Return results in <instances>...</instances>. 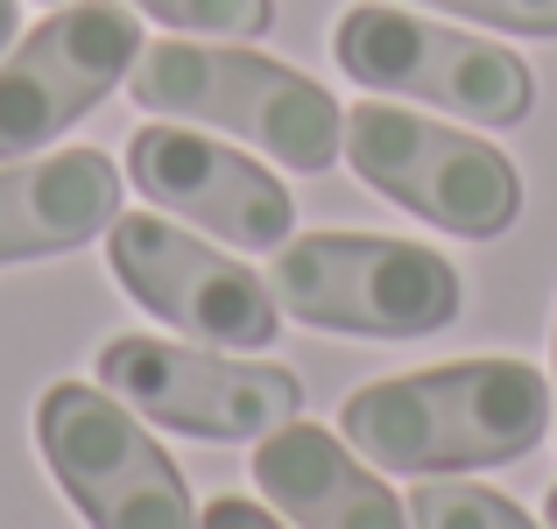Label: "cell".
Wrapping results in <instances>:
<instances>
[{"label":"cell","instance_id":"obj_1","mask_svg":"<svg viewBox=\"0 0 557 529\" xmlns=\"http://www.w3.org/2000/svg\"><path fill=\"white\" fill-rule=\"evenodd\" d=\"M550 431V381L530 360H451L346 395L339 438L381 473H473L530 459Z\"/></svg>","mask_w":557,"mask_h":529},{"label":"cell","instance_id":"obj_2","mask_svg":"<svg viewBox=\"0 0 557 529\" xmlns=\"http://www.w3.org/2000/svg\"><path fill=\"white\" fill-rule=\"evenodd\" d=\"M135 107L240 135L283 170H332L346 156V107L318 78L275 64L240 42H141Z\"/></svg>","mask_w":557,"mask_h":529},{"label":"cell","instance_id":"obj_3","mask_svg":"<svg viewBox=\"0 0 557 529\" xmlns=\"http://www.w3.org/2000/svg\"><path fill=\"white\" fill-rule=\"evenodd\" d=\"M269 290L297 325L354 340H423L466 304L459 269L437 247L388 233H297L275 247Z\"/></svg>","mask_w":557,"mask_h":529},{"label":"cell","instance_id":"obj_4","mask_svg":"<svg viewBox=\"0 0 557 529\" xmlns=\"http://www.w3.org/2000/svg\"><path fill=\"white\" fill-rule=\"evenodd\" d=\"M346 163L368 190L459 241H494L522 212V176L494 142L445 127L431 113H409L381 93L346 113Z\"/></svg>","mask_w":557,"mask_h":529},{"label":"cell","instance_id":"obj_5","mask_svg":"<svg viewBox=\"0 0 557 529\" xmlns=\"http://www.w3.org/2000/svg\"><path fill=\"white\" fill-rule=\"evenodd\" d=\"M36 445L57 488L92 529H198L177 459L99 381H50L42 389Z\"/></svg>","mask_w":557,"mask_h":529},{"label":"cell","instance_id":"obj_6","mask_svg":"<svg viewBox=\"0 0 557 529\" xmlns=\"http://www.w3.org/2000/svg\"><path fill=\"white\" fill-rule=\"evenodd\" d=\"M332 57H339L346 78L381 99H423V107L459 113V121H480V127H516L536 107V78L516 50L445 28L431 14L381 8V0L339 14Z\"/></svg>","mask_w":557,"mask_h":529},{"label":"cell","instance_id":"obj_7","mask_svg":"<svg viewBox=\"0 0 557 529\" xmlns=\"http://www.w3.org/2000/svg\"><path fill=\"white\" fill-rule=\"evenodd\" d=\"M99 389H113L135 417L184 438L240 445L269 438L304 409V381L275 360H233L219 346H177V340H107L99 346Z\"/></svg>","mask_w":557,"mask_h":529},{"label":"cell","instance_id":"obj_8","mask_svg":"<svg viewBox=\"0 0 557 529\" xmlns=\"http://www.w3.org/2000/svg\"><path fill=\"white\" fill-rule=\"evenodd\" d=\"M107 269L149 318L219 353H261L283 332V304L255 269L219 255L163 212H121L107 226Z\"/></svg>","mask_w":557,"mask_h":529},{"label":"cell","instance_id":"obj_9","mask_svg":"<svg viewBox=\"0 0 557 529\" xmlns=\"http://www.w3.org/2000/svg\"><path fill=\"white\" fill-rule=\"evenodd\" d=\"M141 57V22L127 0H64L0 57V163L50 149L85 121Z\"/></svg>","mask_w":557,"mask_h":529},{"label":"cell","instance_id":"obj_10","mask_svg":"<svg viewBox=\"0 0 557 529\" xmlns=\"http://www.w3.org/2000/svg\"><path fill=\"white\" fill-rule=\"evenodd\" d=\"M127 176L156 212H177L190 226H205L212 241L247 247V255H269L289 241L297 226V205H289L283 176L247 163L240 149L212 135H190L184 121H149L127 142Z\"/></svg>","mask_w":557,"mask_h":529},{"label":"cell","instance_id":"obj_11","mask_svg":"<svg viewBox=\"0 0 557 529\" xmlns=\"http://www.w3.org/2000/svg\"><path fill=\"white\" fill-rule=\"evenodd\" d=\"M255 488L297 529H409V502L381 488V473L354 459L346 438L304 417L255 438Z\"/></svg>","mask_w":557,"mask_h":529},{"label":"cell","instance_id":"obj_12","mask_svg":"<svg viewBox=\"0 0 557 529\" xmlns=\"http://www.w3.org/2000/svg\"><path fill=\"white\" fill-rule=\"evenodd\" d=\"M121 219V170L99 149L0 163V269L99 241Z\"/></svg>","mask_w":557,"mask_h":529},{"label":"cell","instance_id":"obj_13","mask_svg":"<svg viewBox=\"0 0 557 529\" xmlns=\"http://www.w3.org/2000/svg\"><path fill=\"white\" fill-rule=\"evenodd\" d=\"M409 529H536V522L522 516L508 494L437 473V480H423V488L409 494Z\"/></svg>","mask_w":557,"mask_h":529},{"label":"cell","instance_id":"obj_14","mask_svg":"<svg viewBox=\"0 0 557 529\" xmlns=\"http://www.w3.org/2000/svg\"><path fill=\"white\" fill-rule=\"evenodd\" d=\"M184 36H219V42H255L275 28V0H127Z\"/></svg>","mask_w":557,"mask_h":529},{"label":"cell","instance_id":"obj_15","mask_svg":"<svg viewBox=\"0 0 557 529\" xmlns=\"http://www.w3.org/2000/svg\"><path fill=\"white\" fill-rule=\"evenodd\" d=\"M423 8L466 14V22L508 28V36H557V0H423Z\"/></svg>","mask_w":557,"mask_h":529},{"label":"cell","instance_id":"obj_16","mask_svg":"<svg viewBox=\"0 0 557 529\" xmlns=\"http://www.w3.org/2000/svg\"><path fill=\"white\" fill-rule=\"evenodd\" d=\"M198 529H283V522H275L261 502H247V494H219V502L198 516Z\"/></svg>","mask_w":557,"mask_h":529},{"label":"cell","instance_id":"obj_17","mask_svg":"<svg viewBox=\"0 0 557 529\" xmlns=\"http://www.w3.org/2000/svg\"><path fill=\"white\" fill-rule=\"evenodd\" d=\"M14 8H22V0H0V57L14 50Z\"/></svg>","mask_w":557,"mask_h":529},{"label":"cell","instance_id":"obj_18","mask_svg":"<svg viewBox=\"0 0 557 529\" xmlns=\"http://www.w3.org/2000/svg\"><path fill=\"white\" fill-rule=\"evenodd\" d=\"M550 431H557V340H550Z\"/></svg>","mask_w":557,"mask_h":529},{"label":"cell","instance_id":"obj_19","mask_svg":"<svg viewBox=\"0 0 557 529\" xmlns=\"http://www.w3.org/2000/svg\"><path fill=\"white\" fill-rule=\"evenodd\" d=\"M544 516H550V529H557V488H550V494H544Z\"/></svg>","mask_w":557,"mask_h":529},{"label":"cell","instance_id":"obj_20","mask_svg":"<svg viewBox=\"0 0 557 529\" xmlns=\"http://www.w3.org/2000/svg\"><path fill=\"white\" fill-rule=\"evenodd\" d=\"M50 8H64V0H50Z\"/></svg>","mask_w":557,"mask_h":529}]
</instances>
